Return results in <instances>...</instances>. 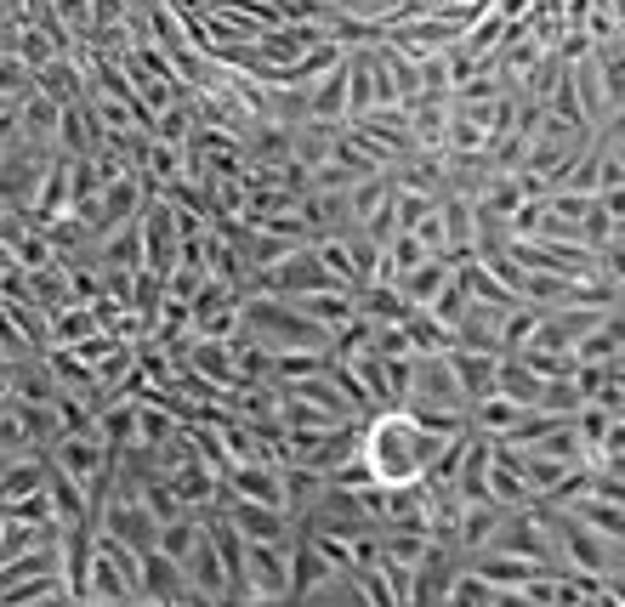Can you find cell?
<instances>
[{
    "instance_id": "30bf717a",
    "label": "cell",
    "mask_w": 625,
    "mask_h": 607,
    "mask_svg": "<svg viewBox=\"0 0 625 607\" xmlns=\"http://www.w3.org/2000/svg\"><path fill=\"white\" fill-rule=\"evenodd\" d=\"M404 336H410L415 352H449V346H455V330H449V324H443L433 307H410Z\"/></svg>"
},
{
    "instance_id": "cb8c5ba5",
    "label": "cell",
    "mask_w": 625,
    "mask_h": 607,
    "mask_svg": "<svg viewBox=\"0 0 625 607\" xmlns=\"http://www.w3.org/2000/svg\"><path fill=\"white\" fill-rule=\"evenodd\" d=\"M125 607H165V602H154V596H132V602H125Z\"/></svg>"
},
{
    "instance_id": "6da1fadb",
    "label": "cell",
    "mask_w": 625,
    "mask_h": 607,
    "mask_svg": "<svg viewBox=\"0 0 625 607\" xmlns=\"http://www.w3.org/2000/svg\"><path fill=\"white\" fill-rule=\"evenodd\" d=\"M404 409H449V415H466L472 403L449 369V352H415L410 358V397Z\"/></svg>"
},
{
    "instance_id": "d6986e66",
    "label": "cell",
    "mask_w": 625,
    "mask_h": 607,
    "mask_svg": "<svg viewBox=\"0 0 625 607\" xmlns=\"http://www.w3.org/2000/svg\"><path fill=\"white\" fill-rule=\"evenodd\" d=\"M29 607H74V596H63V591L52 585V591H46V596H35Z\"/></svg>"
},
{
    "instance_id": "5b68a950",
    "label": "cell",
    "mask_w": 625,
    "mask_h": 607,
    "mask_svg": "<svg viewBox=\"0 0 625 607\" xmlns=\"http://www.w3.org/2000/svg\"><path fill=\"white\" fill-rule=\"evenodd\" d=\"M449 369L466 392V403H478L495 392V369H500V352H478V346H449Z\"/></svg>"
},
{
    "instance_id": "52a82bcc",
    "label": "cell",
    "mask_w": 625,
    "mask_h": 607,
    "mask_svg": "<svg viewBox=\"0 0 625 607\" xmlns=\"http://www.w3.org/2000/svg\"><path fill=\"white\" fill-rule=\"evenodd\" d=\"M472 573H484L495 591H523V585H529L535 573H546V568H535L529 556H517V551H495V545H489V551H478Z\"/></svg>"
},
{
    "instance_id": "277c9868",
    "label": "cell",
    "mask_w": 625,
    "mask_h": 607,
    "mask_svg": "<svg viewBox=\"0 0 625 607\" xmlns=\"http://www.w3.org/2000/svg\"><path fill=\"white\" fill-rule=\"evenodd\" d=\"M234 534L239 540L290 545V511H279V505H257V499H234Z\"/></svg>"
},
{
    "instance_id": "4fadbf2b",
    "label": "cell",
    "mask_w": 625,
    "mask_h": 607,
    "mask_svg": "<svg viewBox=\"0 0 625 607\" xmlns=\"http://www.w3.org/2000/svg\"><path fill=\"white\" fill-rule=\"evenodd\" d=\"M443 607H495V585L472 568H455V585H449Z\"/></svg>"
},
{
    "instance_id": "d4e9b609",
    "label": "cell",
    "mask_w": 625,
    "mask_h": 607,
    "mask_svg": "<svg viewBox=\"0 0 625 607\" xmlns=\"http://www.w3.org/2000/svg\"><path fill=\"white\" fill-rule=\"evenodd\" d=\"M614 420H625V403H620V409H614Z\"/></svg>"
},
{
    "instance_id": "e0dca14e",
    "label": "cell",
    "mask_w": 625,
    "mask_h": 607,
    "mask_svg": "<svg viewBox=\"0 0 625 607\" xmlns=\"http://www.w3.org/2000/svg\"><path fill=\"white\" fill-rule=\"evenodd\" d=\"M591 494H597V499H609V505H620V511H625V483H620V477L597 471V477H591Z\"/></svg>"
},
{
    "instance_id": "44dd1931",
    "label": "cell",
    "mask_w": 625,
    "mask_h": 607,
    "mask_svg": "<svg viewBox=\"0 0 625 607\" xmlns=\"http://www.w3.org/2000/svg\"><path fill=\"white\" fill-rule=\"evenodd\" d=\"M495 607H535L523 591H495Z\"/></svg>"
},
{
    "instance_id": "9a60e30c",
    "label": "cell",
    "mask_w": 625,
    "mask_h": 607,
    "mask_svg": "<svg viewBox=\"0 0 625 607\" xmlns=\"http://www.w3.org/2000/svg\"><path fill=\"white\" fill-rule=\"evenodd\" d=\"M580 403H586V397H580V387H574V375H558V381H546V387H540V403H535V409L568 420L574 409H580Z\"/></svg>"
},
{
    "instance_id": "603a6c76",
    "label": "cell",
    "mask_w": 625,
    "mask_h": 607,
    "mask_svg": "<svg viewBox=\"0 0 625 607\" xmlns=\"http://www.w3.org/2000/svg\"><path fill=\"white\" fill-rule=\"evenodd\" d=\"M239 607H296L290 596H257V602H239Z\"/></svg>"
},
{
    "instance_id": "7402d4cb",
    "label": "cell",
    "mask_w": 625,
    "mask_h": 607,
    "mask_svg": "<svg viewBox=\"0 0 625 607\" xmlns=\"http://www.w3.org/2000/svg\"><path fill=\"white\" fill-rule=\"evenodd\" d=\"M603 585H609V591H614V602L625 607V568H620V573H609V579H603Z\"/></svg>"
},
{
    "instance_id": "5bb4252c",
    "label": "cell",
    "mask_w": 625,
    "mask_h": 607,
    "mask_svg": "<svg viewBox=\"0 0 625 607\" xmlns=\"http://www.w3.org/2000/svg\"><path fill=\"white\" fill-rule=\"evenodd\" d=\"M427 256H433V250L421 244L415 233H392V239H387V284H392L398 273H410V267H421V262H427Z\"/></svg>"
},
{
    "instance_id": "3957f363",
    "label": "cell",
    "mask_w": 625,
    "mask_h": 607,
    "mask_svg": "<svg viewBox=\"0 0 625 607\" xmlns=\"http://www.w3.org/2000/svg\"><path fill=\"white\" fill-rule=\"evenodd\" d=\"M489 499H500L507 511H529V505H535V489L523 483L512 448L495 443V438H489Z\"/></svg>"
},
{
    "instance_id": "ffe728a7",
    "label": "cell",
    "mask_w": 625,
    "mask_h": 607,
    "mask_svg": "<svg viewBox=\"0 0 625 607\" xmlns=\"http://www.w3.org/2000/svg\"><path fill=\"white\" fill-rule=\"evenodd\" d=\"M597 471H609V477H620V483H625V448H620V454H603V466H597Z\"/></svg>"
},
{
    "instance_id": "ac0fdd59",
    "label": "cell",
    "mask_w": 625,
    "mask_h": 607,
    "mask_svg": "<svg viewBox=\"0 0 625 607\" xmlns=\"http://www.w3.org/2000/svg\"><path fill=\"white\" fill-rule=\"evenodd\" d=\"M625 448V420H609V432H603V454H620Z\"/></svg>"
},
{
    "instance_id": "7a4b0ae2",
    "label": "cell",
    "mask_w": 625,
    "mask_h": 607,
    "mask_svg": "<svg viewBox=\"0 0 625 607\" xmlns=\"http://www.w3.org/2000/svg\"><path fill=\"white\" fill-rule=\"evenodd\" d=\"M245 591L250 596H290V545L273 540H245Z\"/></svg>"
},
{
    "instance_id": "7c38bea8",
    "label": "cell",
    "mask_w": 625,
    "mask_h": 607,
    "mask_svg": "<svg viewBox=\"0 0 625 607\" xmlns=\"http://www.w3.org/2000/svg\"><path fill=\"white\" fill-rule=\"evenodd\" d=\"M308 109H313V119H324V125L341 119V114H353V109H347V58L330 68V80H318V86H313Z\"/></svg>"
},
{
    "instance_id": "2e32d148",
    "label": "cell",
    "mask_w": 625,
    "mask_h": 607,
    "mask_svg": "<svg viewBox=\"0 0 625 607\" xmlns=\"http://www.w3.org/2000/svg\"><path fill=\"white\" fill-rule=\"evenodd\" d=\"M433 313H438V318L449 324V330H455V324H461V318L472 313V290L461 284V273H449V284L438 290V301H433Z\"/></svg>"
},
{
    "instance_id": "9c48e42d",
    "label": "cell",
    "mask_w": 625,
    "mask_h": 607,
    "mask_svg": "<svg viewBox=\"0 0 625 607\" xmlns=\"http://www.w3.org/2000/svg\"><path fill=\"white\" fill-rule=\"evenodd\" d=\"M563 511H574L591 534H603V540H614V545H625V511L620 505H609V499H597V494H586V499H574V505H563Z\"/></svg>"
},
{
    "instance_id": "ba28073f",
    "label": "cell",
    "mask_w": 625,
    "mask_h": 607,
    "mask_svg": "<svg viewBox=\"0 0 625 607\" xmlns=\"http://www.w3.org/2000/svg\"><path fill=\"white\" fill-rule=\"evenodd\" d=\"M523 409H529V403H517V397H507V392H489V397H478V403L466 409V420H472V432H484V438H507Z\"/></svg>"
},
{
    "instance_id": "8fae6325",
    "label": "cell",
    "mask_w": 625,
    "mask_h": 607,
    "mask_svg": "<svg viewBox=\"0 0 625 607\" xmlns=\"http://www.w3.org/2000/svg\"><path fill=\"white\" fill-rule=\"evenodd\" d=\"M353 295H359V313H364L370 324H404V318H410V301L398 295L392 284H359Z\"/></svg>"
},
{
    "instance_id": "8992f818",
    "label": "cell",
    "mask_w": 625,
    "mask_h": 607,
    "mask_svg": "<svg viewBox=\"0 0 625 607\" xmlns=\"http://www.w3.org/2000/svg\"><path fill=\"white\" fill-rule=\"evenodd\" d=\"M449 273H455V262H449V256H427L421 267L398 273V278H392V290L404 295L410 307H433V301H438V290L449 284Z\"/></svg>"
}]
</instances>
